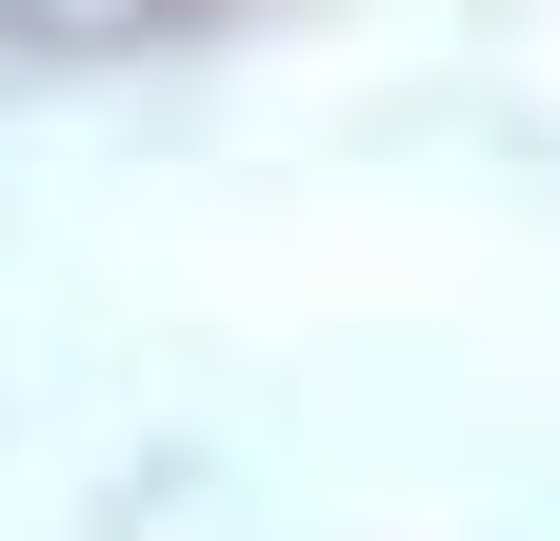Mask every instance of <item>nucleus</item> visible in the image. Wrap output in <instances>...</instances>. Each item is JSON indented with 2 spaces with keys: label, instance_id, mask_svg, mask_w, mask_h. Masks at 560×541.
<instances>
[{
  "label": "nucleus",
  "instance_id": "1",
  "mask_svg": "<svg viewBox=\"0 0 560 541\" xmlns=\"http://www.w3.org/2000/svg\"><path fill=\"white\" fill-rule=\"evenodd\" d=\"M161 21H180V0H0V60H120Z\"/></svg>",
  "mask_w": 560,
  "mask_h": 541
}]
</instances>
